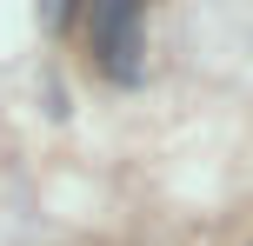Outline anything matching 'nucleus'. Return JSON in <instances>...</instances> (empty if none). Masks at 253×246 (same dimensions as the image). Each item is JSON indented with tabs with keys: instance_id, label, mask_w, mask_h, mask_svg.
I'll use <instances>...</instances> for the list:
<instances>
[{
	"instance_id": "nucleus-1",
	"label": "nucleus",
	"mask_w": 253,
	"mask_h": 246,
	"mask_svg": "<svg viewBox=\"0 0 253 246\" xmlns=\"http://www.w3.org/2000/svg\"><path fill=\"white\" fill-rule=\"evenodd\" d=\"M87 40H93L100 67L120 87L140 80V0H93L87 7Z\"/></svg>"
}]
</instances>
